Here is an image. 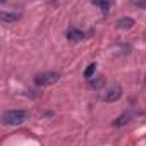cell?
Here are the masks:
<instances>
[{"label":"cell","instance_id":"cell-9","mask_svg":"<svg viewBox=\"0 0 146 146\" xmlns=\"http://www.w3.org/2000/svg\"><path fill=\"white\" fill-rule=\"evenodd\" d=\"M103 84H105V78H103V76H98V79H93V78L90 79V86H91L93 90H100Z\"/></svg>","mask_w":146,"mask_h":146},{"label":"cell","instance_id":"cell-2","mask_svg":"<svg viewBox=\"0 0 146 146\" xmlns=\"http://www.w3.org/2000/svg\"><path fill=\"white\" fill-rule=\"evenodd\" d=\"M60 79V74L58 72H53V70H46V72H40V74L35 76V84L38 88H46V86H52L55 83H58Z\"/></svg>","mask_w":146,"mask_h":146},{"label":"cell","instance_id":"cell-5","mask_svg":"<svg viewBox=\"0 0 146 146\" xmlns=\"http://www.w3.org/2000/svg\"><path fill=\"white\" fill-rule=\"evenodd\" d=\"M67 40L69 41H72V43H79V41H83L84 40V33L81 31V29H78V28H74V26H70V28H67Z\"/></svg>","mask_w":146,"mask_h":146},{"label":"cell","instance_id":"cell-4","mask_svg":"<svg viewBox=\"0 0 146 146\" xmlns=\"http://www.w3.org/2000/svg\"><path fill=\"white\" fill-rule=\"evenodd\" d=\"M0 19H2V23L5 24H12V23H19L23 19V12L21 11H16V12H2L0 14Z\"/></svg>","mask_w":146,"mask_h":146},{"label":"cell","instance_id":"cell-12","mask_svg":"<svg viewBox=\"0 0 146 146\" xmlns=\"http://www.w3.org/2000/svg\"><path fill=\"white\" fill-rule=\"evenodd\" d=\"M5 2H7V0H0V4H2V5H4V4H5Z\"/></svg>","mask_w":146,"mask_h":146},{"label":"cell","instance_id":"cell-6","mask_svg":"<svg viewBox=\"0 0 146 146\" xmlns=\"http://www.w3.org/2000/svg\"><path fill=\"white\" fill-rule=\"evenodd\" d=\"M132 26H134V19L132 17H120L117 21V28L119 29H124L125 31V29H131Z\"/></svg>","mask_w":146,"mask_h":146},{"label":"cell","instance_id":"cell-11","mask_svg":"<svg viewBox=\"0 0 146 146\" xmlns=\"http://www.w3.org/2000/svg\"><path fill=\"white\" fill-rule=\"evenodd\" d=\"M131 5L141 11H146V0H131Z\"/></svg>","mask_w":146,"mask_h":146},{"label":"cell","instance_id":"cell-7","mask_svg":"<svg viewBox=\"0 0 146 146\" xmlns=\"http://www.w3.org/2000/svg\"><path fill=\"white\" fill-rule=\"evenodd\" d=\"M91 4L96 5L103 14H107V12L110 11V2H108V0H91Z\"/></svg>","mask_w":146,"mask_h":146},{"label":"cell","instance_id":"cell-3","mask_svg":"<svg viewBox=\"0 0 146 146\" xmlns=\"http://www.w3.org/2000/svg\"><path fill=\"white\" fill-rule=\"evenodd\" d=\"M120 96H122V88H120L119 84H113V86H112V88L105 93L103 100H105L107 103H112V102H117Z\"/></svg>","mask_w":146,"mask_h":146},{"label":"cell","instance_id":"cell-8","mask_svg":"<svg viewBox=\"0 0 146 146\" xmlns=\"http://www.w3.org/2000/svg\"><path fill=\"white\" fill-rule=\"evenodd\" d=\"M129 122H131V113L125 112V113H122L117 120H113V125H115V127H122V125H125V124H129Z\"/></svg>","mask_w":146,"mask_h":146},{"label":"cell","instance_id":"cell-10","mask_svg":"<svg viewBox=\"0 0 146 146\" xmlns=\"http://www.w3.org/2000/svg\"><path fill=\"white\" fill-rule=\"evenodd\" d=\"M95 70H96V64H95V62H91V64L86 67V70H84V78H86L88 81H90L91 78H95V76H93V74H95Z\"/></svg>","mask_w":146,"mask_h":146},{"label":"cell","instance_id":"cell-1","mask_svg":"<svg viewBox=\"0 0 146 146\" xmlns=\"http://www.w3.org/2000/svg\"><path fill=\"white\" fill-rule=\"evenodd\" d=\"M29 119V112L28 110H7L2 115V122L4 125H21Z\"/></svg>","mask_w":146,"mask_h":146}]
</instances>
